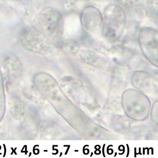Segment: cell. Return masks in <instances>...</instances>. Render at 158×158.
Instances as JSON below:
<instances>
[{
  "label": "cell",
  "instance_id": "obj_1",
  "mask_svg": "<svg viewBox=\"0 0 158 158\" xmlns=\"http://www.w3.org/2000/svg\"><path fill=\"white\" fill-rule=\"evenodd\" d=\"M38 29L55 46H60L63 40L64 23L61 14L52 7L40 11L37 17Z\"/></svg>",
  "mask_w": 158,
  "mask_h": 158
},
{
  "label": "cell",
  "instance_id": "obj_2",
  "mask_svg": "<svg viewBox=\"0 0 158 158\" xmlns=\"http://www.w3.org/2000/svg\"><path fill=\"white\" fill-rule=\"evenodd\" d=\"M126 22L123 9L117 4H109L104 10L102 34L107 40L116 42L123 35Z\"/></svg>",
  "mask_w": 158,
  "mask_h": 158
},
{
  "label": "cell",
  "instance_id": "obj_3",
  "mask_svg": "<svg viewBox=\"0 0 158 158\" xmlns=\"http://www.w3.org/2000/svg\"><path fill=\"white\" fill-rule=\"evenodd\" d=\"M20 40L27 49L39 53H46L52 46H55L41 31L31 26L23 28L20 34Z\"/></svg>",
  "mask_w": 158,
  "mask_h": 158
},
{
  "label": "cell",
  "instance_id": "obj_4",
  "mask_svg": "<svg viewBox=\"0 0 158 158\" xmlns=\"http://www.w3.org/2000/svg\"><path fill=\"white\" fill-rule=\"evenodd\" d=\"M80 21L84 30L91 36L102 32L103 17L98 9L93 6L85 8L80 15Z\"/></svg>",
  "mask_w": 158,
  "mask_h": 158
},
{
  "label": "cell",
  "instance_id": "obj_5",
  "mask_svg": "<svg viewBox=\"0 0 158 158\" xmlns=\"http://www.w3.org/2000/svg\"><path fill=\"white\" fill-rule=\"evenodd\" d=\"M138 41L143 52L150 59L157 60L158 33L157 30L150 27L140 30Z\"/></svg>",
  "mask_w": 158,
  "mask_h": 158
},
{
  "label": "cell",
  "instance_id": "obj_6",
  "mask_svg": "<svg viewBox=\"0 0 158 158\" xmlns=\"http://www.w3.org/2000/svg\"><path fill=\"white\" fill-rule=\"evenodd\" d=\"M60 46L69 49L70 50H75L79 48V45L76 40L69 39L63 40Z\"/></svg>",
  "mask_w": 158,
  "mask_h": 158
},
{
  "label": "cell",
  "instance_id": "obj_7",
  "mask_svg": "<svg viewBox=\"0 0 158 158\" xmlns=\"http://www.w3.org/2000/svg\"><path fill=\"white\" fill-rule=\"evenodd\" d=\"M115 1L125 7H132L134 6L141 5L143 0H115Z\"/></svg>",
  "mask_w": 158,
  "mask_h": 158
}]
</instances>
